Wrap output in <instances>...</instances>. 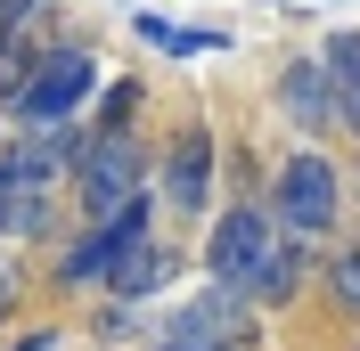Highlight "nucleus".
Segmentation results:
<instances>
[{"instance_id": "obj_13", "label": "nucleus", "mask_w": 360, "mask_h": 351, "mask_svg": "<svg viewBox=\"0 0 360 351\" xmlns=\"http://www.w3.org/2000/svg\"><path fill=\"white\" fill-rule=\"evenodd\" d=\"M90 98H98V131H131V114H139V82L131 74L123 82H98Z\"/></svg>"}, {"instance_id": "obj_3", "label": "nucleus", "mask_w": 360, "mask_h": 351, "mask_svg": "<svg viewBox=\"0 0 360 351\" xmlns=\"http://www.w3.org/2000/svg\"><path fill=\"white\" fill-rule=\"evenodd\" d=\"M270 220H278V237H303V245L319 229H336V164L328 155H287L278 188H270Z\"/></svg>"}, {"instance_id": "obj_15", "label": "nucleus", "mask_w": 360, "mask_h": 351, "mask_svg": "<svg viewBox=\"0 0 360 351\" xmlns=\"http://www.w3.org/2000/svg\"><path fill=\"white\" fill-rule=\"evenodd\" d=\"M328 278H336L344 310H360V253H336V270H328Z\"/></svg>"}, {"instance_id": "obj_9", "label": "nucleus", "mask_w": 360, "mask_h": 351, "mask_svg": "<svg viewBox=\"0 0 360 351\" xmlns=\"http://www.w3.org/2000/svg\"><path fill=\"white\" fill-rule=\"evenodd\" d=\"M172 270H180V262L164 253L156 237H139L131 253L107 270V294H123V303H148V294H164V286H172Z\"/></svg>"}, {"instance_id": "obj_16", "label": "nucleus", "mask_w": 360, "mask_h": 351, "mask_svg": "<svg viewBox=\"0 0 360 351\" xmlns=\"http://www.w3.org/2000/svg\"><path fill=\"white\" fill-rule=\"evenodd\" d=\"M33 17V0H0V25H25Z\"/></svg>"}, {"instance_id": "obj_18", "label": "nucleus", "mask_w": 360, "mask_h": 351, "mask_svg": "<svg viewBox=\"0 0 360 351\" xmlns=\"http://www.w3.org/2000/svg\"><path fill=\"white\" fill-rule=\"evenodd\" d=\"M0 319H8V278H0Z\"/></svg>"}, {"instance_id": "obj_4", "label": "nucleus", "mask_w": 360, "mask_h": 351, "mask_svg": "<svg viewBox=\"0 0 360 351\" xmlns=\"http://www.w3.org/2000/svg\"><path fill=\"white\" fill-rule=\"evenodd\" d=\"M148 220H156V204H148V188H139V197H123L115 213H98V229H90V237L74 245L66 262H58V278H66V286H98V278H107V270L123 262L139 237H156Z\"/></svg>"}, {"instance_id": "obj_6", "label": "nucleus", "mask_w": 360, "mask_h": 351, "mask_svg": "<svg viewBox=\"0 0 360 351\" xmlns=\"http://www.w3.org/2000/svg\"><path fill=\"white\" fill-rule=\"evenodd\" d=\"M246 335H254V310H246L238 286H213V294H197V303L172 319V343L180 351H238Z\"/></svg>"}, {"instance_id": "obj_19", "label": "nucleus", "mask_w": 360, "mask_h": 351, "mask_svg": "<svg viewBox=\"0 0 360 351\" xmlns=\"http://www.w3.org/2000/svg\"><path fill=\"white\" fill-rule=\"evenodd\" d=\"M164 351H180V343H164Z\"/></svg>"}, {"instance_id": "obj_1", "label": "nucleus", "mask_w": 360, "mask_h": 351, "mask_svg": "<svg viewBox=\"0 0 360 351\" xmlns=\"http://www.w3.org/2000/svg\"><path fill=\"white\" fill-rule=\"evenodd\" d=\"M98 90V66H90V49H49V58H33V74L17 82V98L8 107L33 123V131H49V123H74L82 114V98Z\"/></svg>"}, {"instance_id": "obj_7", "label": "nucleus", "mask_w": 360, "mask_h": 351, "mask_svg": "<svg viewBox=\"0 0 360 351\" xmlns=\"http://www.w3.org/2000/svg\"><path fill=\"white\" fill-rule=\"evenodd\" d=\"M156 172H164V197H172V213L197 220L205 204H213V131H205V123H188V131L164 147Z\"/></svg>"}, {"instance_id": "obj_17", "label": "nucleus", "mask_w": 360, "mask_h": 351, "mask_svg": "<svg viewBox=\"0 0 360 351\" xmlns=\"http://www.w3.org/2000/svg\"><path fill=\"white\" fill-rule=\"evenodd\" d=\"M17 351H49V335H25V343H17Z\"/></svg>"}, {"instance_id": "obj_14", "label": "nucleus", "mask_w": 360, "mask_h": 351, "mask_svg": "<svg viewBox=\"0 0 360 351\" xmlns=\"http://www.w3.org/2000/svg\"><path fill=\"white\" fill-rule=\"evenodd\" d=\"M33 74V49H25V25H0V107L17 98V82Z\"/></svg>"}, {"instance_id": "obj_11", "label": "nucleus", "mask_w": 360, "mask_h": 351, "mask_svg": "<svg viewBox=\"0 0 360 351\" xmlns=\"http://www.w3.org/2000/svg\"><path fill=\"white\" fill-rule=\"evenodd\" d=\"M319 66H328V90H336V123L360 131V33H336Z\"/></svg>"}, {"instance_id": "obj_8", "label": "nucleus", "mask_w": 360, "mask_h": 351, "mask_svg": "<svg viewBox=\"0 0 360 351\" xmlns=\"http://www.w3.org/2000/svg\"><path fill=\"white\" fill-rule=\"evenodd\" d=\"M278 107H287L303 131H328V123H336V90H328V66H319V58H295V66L278 74Z\"/></svg>"}, {"instance_id": "obj_12", "label": "nucleus", "mask_w": 360, "mask_h": 351, "mask_svg": "<svg viewBox=\"0 0 360 351\" xmlns=\"http://www.w3.org/2000/svg\"><path fill=\"white\" fill-rule=\"evenodd\" d=\"M295 286H303V237H278V245H270V262L254 270L246 303H287Z\"/></svg>"}, {"instance_id": "obj_2", "label": "nucleus", "mask_w": 360, "mask_h": 351, "mask_svg": "<svg viewBox=\"0 0 360 351\" xmlns=\"http://www.w3.org/2000/svg\"><path fill=\"white\" fill-rule=\"evenodd\" d=\"M148 188V155H139L131 131H90V147L74 155V197H82V213H115L123 197H139Z\"/></svg>"}, {"instance_id": "obj_5", "label": "nucleus", "mask_w": 360, "mask_h": 351, "mask_svg": "<svg viewBox=\"0 0 360 351\" xmlns=\"http://www.w3.org/2000/svg\"><path fill=\"white\" fill-rule=\"evenodd\" d=\"M270 245H278V220H270L262 204L221 213V220H213V237H205V270H213V286H238V294H246L254 270L270 262Z\"/></svg>"}, {"instance_id": "obj_10", "label": "nucleus", "mask_w": 360, "mask_h": 351, "mask_svg": "<svg viewBox=\"0 0 360 351\" xmlns=\"http://www.w3.org/2000/svg\"><path fill=\"white\" fill-rule=\"evenodd\" d=\"M41 220H49V188L25 180L8 155H0V229H8V237H41Z\"/></svg>"}]
</instances>
